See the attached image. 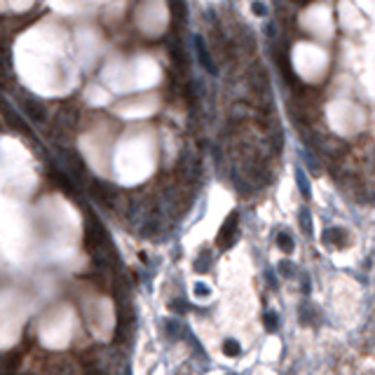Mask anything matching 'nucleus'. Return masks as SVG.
Wrapping results in <instances>:
<instances>
[{
    "label": "nucleus",
    "instance_id": "obj_5",
    "mask_svg": "<svg viewBox=\"0 0 375 375\" xmlns=\"http://www.w3.org/2000/svg\"><path fill=\"white\" fill-rule=\"evenodd\" d=\"M50 176L54 178V183H56V186H61L64 190H66V192H73V186H70V181H68V178L61 174V171H56V169H50Z\"/></svg>",
    "mask_w": 375,
    "mask_h": 375
},
{
    "label": "nucleus",
    "instance_id": "obj_2",
    "mask_svg": "<svg viewBox=\"0 0 375 375\" xmlns=\"http://www.w3.org/2000/svg\"><path fill=\"white\" fill-rule=\"evenodd\" d=\"M24 113H26L31 120H35V122L45 120V108H42L38 101H33V99H24Z\"/></svg>",
    "mask_w": 375,
    "mask_h": 375
},
{
    "label": "nucleus",
    "instance_id": "obj_6",
    "mask_svg": "<svg viewBox=\"0 0 375 375\" xmlns=\"http://www.w3.org/2000/svg\"><path fill=\"white\" fill-rule=\"evenodd\" d=\"M169 50H171V59H174L176 64H178V66H181V68L186 66V54H183V50H181L178 45H171Z\"/></svg>",
    "mask_w": 375,
    "mask_h": 375
},
{
    "label": "nucleus",
    "instance_id": "obj_8",
    "mask_svg": "<svg viewBox=\"0 0 375 375\" xmlns=\"http://www.w3.org/2000/svg\"><path fill=\"white\" fill-rule=\"evenodd\" d=\"M171 10H174V14H176V17H181V19L186 17V7H183V2H181V0H171Z\"/></svg>",
    "mask_w": 375,
    "mask_h": 375
},
{
    "label": "nucleus",
    "instance_id": "obj_7",
    "mask_svg": "<svg viewBox=\"0 0 375 375\" xmlns=\"http://www.w3.org/2000/svg\"><path fill=\"white\" fill-rule=\"evenodd\" d=\"M279 246L289 254V251H293V241H291V237L289 235H279Z\"/></svg>",
    "mask_w": 375,
    "mask_h": 375
},
{
    "label": "nucleus",
    "instance_id": "obj_4",
    "mask_svg": "<svg viewBox=\"0 0 375 375\" xmlns=\"http://www.w3.org/2000/svg\"><path fill=\"white\" fill-rule=\"evenodd\" d=\"M64 157H66L68 164L73 167V171H75V174H80V176L85 174V164H82V160L75 155V153H73V150H66V153H64Z\"/></svg>",
    "mask_w": 375,
    "mask_h": 375
},
{
    "label": "nucleus",
    "instance_id": "obj_3",
    "mask_svg": "<svg viewBox=\"0 0 375 375\" xmlns=\"http://www.w3.org/2000/svg\"><path fill=\"white\" fill-rule=\"evenodd\" d=\"M195 50H197V56H200L202 66H204V68H209L211 73H216V66L211 64V59H209V54H206V47H204V40H202L200 35L195 38Z\"/></svg>",
    "mask_w": 375,
    "mask_h": 375
},
{
    "label": "nucleus",
    "instance_id": "obj_10",
    "mask_svg": "<svg viewBox=\"0 0 375 375\" xmlns=\"http://www.w3.org/2000/svg\"><path fill=\"white\" fill-rule=\"evenodd\" d=\"M237 352H239V349H237V342H228V345H225V354H232V357H235Z\"/></svg>",
    "mask_w": 375,
    "mask_h": 375
},
{
    "label": "nucleus",
    "instance_id": "obj_11",
    "mask_svg": "<svg viewBox=\"0 0 375 375\" xmlns=\"http://www.w3.org/2000/svg\"><path fill=\"white\" fill-rule=\"evenodd\" d=\"M295 2H300V5H305V2H309V0H295Z\"/></svg>",
    "mask_w": 375,
    "mask_h": 375
},
{
    "label": "nucleus",
    "instance_id": "obj_1",
    "mask_svg": "<svg viewBox=\"0 0 375 375\" xmlns=\"http://www.w3.org/2000/svg\"><path fill=\"white\" fill-rule=\"evenodd\" d=\"M237 221H239V218H237V214H232L228 221L223 223L221 235H218V246H221V249H228L230 244H232V239H235V232H237Z\"/></svg>",
    "mask_w": 375,
    "mask_h": 375
},
{
    "label": "nucleus",
    "instance_id": "obj_9",
    "mask_svg": "<svg viewBox=\"0 0 375 375\" xmlns=\"http://www.w3.org/2000/svg\"><path fill=\"white\" fill-rule=\"evenodd\" d=\"M265 12H268V10L263 7V2H254V14L256 17H265Z\"/></svg>",
    "mask_w": 375,
    "mask_h": 375
}]
</instances>
